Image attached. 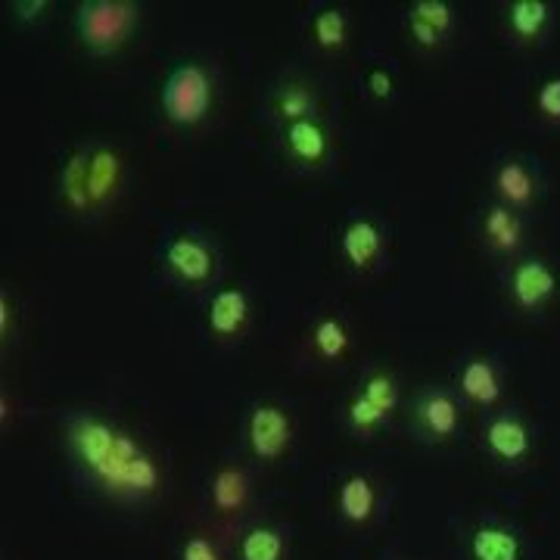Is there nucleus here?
Instances as JSON below:
<instances>
[{
	"instance_id": "f257e3e1",
	"label": "nucleus",
	"mask_w": 560,
	"mask_h": 560,
	"mask_svg": "<svg viewBox=\"0 0 560 560\" xmlns=\"http://www.w3.org/2000/svg\"><path fill=\"white\" fill-rule=\"evenodd\" d=\"M72 458L103 492L116 499L143 501L162 489V470L156 458L131 433L109 423L101 415H79L69 423Z\"/></svg>"
},
{
	"instance_id": "f03ea898",
	"label": "nucleus",
	"mask_w": 560,
	"mask_h": 560,
	"mask_svg": "<svg viewBox=\"0 0 560 560\" xmlns=\"http://www.w3.org/2000/svg\"><path fill=\"white\" fill-rule=\"evenodd\" d=\"M215 97L212 75L202 62H180L162 84V113L172 125L194 128L209 116Z\"/></svg>"
},
{
	"instance_id": "7ed1b4c3",
	"label": "nucleus",
	"mask_w": 560,
	"mask_h": 560,
	"mask_svg": "<svg viewBox=\"0 0 560 560\" xmlns=\"http://www.w3.org/2000/svg\"><path fill=\"white\" fill-rule=\"evenodd\" d=\"M138 3L131 0H91L79 7V38L91 54H116L138 25Z\"/></svg>"
},
{
	"instance_id": "20e7f679",
	"label": "nucleus",
	"mask_w": 560,
	"mask_h": 560,
	"mask_svg": "<svg viewBox=\"0 0 560 560\" xmlns=\"http://www.w3.org/2000/svg\"><path fill=\"white\" fill-rule=\"evenodd\" d=\"M246 440H249V452L265 464L278 460L293 440V427L287 411L278 405H268L261 401L253 408V415L246 420Z\"/></svg>"
},
{
	"instance_id": "39448f33",
	"label": "nucleus",
	"mask_w": 560,
	"mask_h": 560,
	"mask_svg": "<svg viewBox=\"0 0 560 560\" xmlns=\"http://www.w3.org/2000/svg\"><path fill=\"white\" fill-rule=\"evenodd\" d=\"M165 268L180 280V283H194L200 287L206 280H212L215 275V253L209 243H202L200 237L194 234H180V237H172L165 243Z\"/></svg>"
},
{
	"instance_id": "423d86ee",
	"label": "nucleus",
	"mask_w": 560,
	"mask_h": 560,
	"mask_svg": "<svg viewBox=\"0 0 560 560\" xmlns=\"http://www.w3.org/2000/svg\"><path fill=\"white\" fill-rule=\"evenodd\" d=\"M508 290H511V300L517 302L526 312H536L545 302L555 296L558 290V278H555V268L541 259H526L521 265H514L511 280H508Z\"/></svg>"
},
{
	"instance_id": "0eeeda50",
	"label": "nucleus",
	"mask_w": 560,
	"mask_h": 560,
	"mask_svg": "<svg viewBox=\"0 0 560 560\" xmlns=\"http://www.w3.org/2000/svg\"><path fill=\"white\" fill-rule=\"evenodd\" d=\"M283 153L302 168H320L330 160V135L318 119L283 125Z\"/></svg>"
},
{
	"instance_id": "6e6552de",
	"label": "nucleus",
	"mask_w": 560,
	"mask_h": 560,
	"mask_svg": "<svg viewBox=\"0 0 560 560\" xmlns=\"http://www.w3.org/2000/svg\"><path fill=\"white\" fill-rule=\"evenodd\" d=\"M415 423L427 440H452L460 427V408L458 401L452 399L448 393H423L415 405Z\"/></svg>"
},
{
	"instance_id": "1a4fd4ad",
	"label": "nucleus",
	"mask_w": 560,
	"mask_h": 560,
	"mask_svg": "<svg viewBox=\"0 0 560 560\" xmlns=\"http://www.w3.org/2000/svg\"><path fill=\"white\" fill-rule=\"evenodd\" d=\"M482 442L504 464H521L533 452V436H529L526 423L514 415H499L489 420L482 430Z\"/></svg>"
},
{
	"instance_id": "9d476101",
	"label": "nucleus",
	"mask_w": 560,
	"mask_h": 560,
	"mask_svg": "<svg viewBox=\"0 0 560 560\" xmlns=\"http://www.w3.org/2000/svg\"><path fill=\"white\" fill-rule=\"evenodd\" d=\"M121 184V156L109 147H91L88 150V197L91 209H101L116 197Z\"/></svg>"
},
{
	"instance_id": "9b49d317",
	"label": "nucleus",
	"mask_w": 560,
	"mask_h": 560,
	"mask_svg": "<svg viewBox=\"0 0 560 560\" xmlns=\"http://www.w3.org/2000/svg\"><path fill=\"white\" fill-rule=\"evenodd\" d=\"M246 318H249V300L243 293L241 287H228V290H219L212 302H209V330L219 337V340H234L241 337V330L246 327Z\"/></svg>"
},
{
	"instance_id": "f8f14e48",
	"label": "nucleus",
	"mask_w": 560,
	"mask_h": 560,
	"mask_svg": "<svg viewBox=\"0 0 560 560\" xmlns=\"http://www.w3.org/2000/svg\"><path fill=\"white\" fill-rule=\"evenodd\" d=\"M470 558L474 560H521V536L501 523H482L470 536Z\"/></svg>"
},
{
	"instance_id": "ddd939ff",
	"label": "nucleus",
	"mask_w": 560,
	"mask_h": 560,
	"mask_svg": "<svg viewBox=\"0 0 560 560\" xmlns=\"http://www.w3.org/2000/svg\"><path fill=\"white\" fill-rule=\"evenodd\" d=\"M383 249V234L374 221L355 219L346 231H342V256L352 268L368 271Z\"/></svg>"
},
{
	"instance_id": "4468645a",
	"label": "nucleus",
	"mask_w": 560,
	"mask_h": 560,
	"mask_svg": "<svg viewBox=\"0 0 560 560\" xmlns=\"http://www.w3.org/2000/svg\"><path fill=\"white\" fill-rule=\"evenodd\" d=\"M271 106H275V116L287 125L293 121L315 119V109H318V94L308 81L290 79L280 84L271 97Z\"/></svg>"
},
{
	"instance_id": "2eb2a0df",
	"label": "nucleus",
	"mask_w": 560,
	"mask_h": 560,
	"mask_svg": "<svg viewBox=\"0 0 560 560\" xmlns=\"http://www.w3.org/2000/svg\"><path fill=\"white\" fill-rule=\"evenodd\" d=\"M460 393L474 405H495L501 399V377L489 359H470L460 368Z\"/></svg>"
},
{
	"instance_id": "dca6fc26",
	"label": "nucleus",
	"mask_w": 560,
	"mask_h": 560,
	"mask_svg": "<svg viewBox=\"0 0 560 560\" xmlns=\"http://www.w3.org/2000/svg\"><path fill=\"white\" fill-rule=\"evenodd\" d=\"M209 495L219 514H237L249 501V480L241 467H219L209 482Z\"/></svg>"
},
{
	"instance_id": "f3484780",
	"label": "nucleus",
	"mask_w": 560,
	"mask_h": 560,
	"mask_svg": "<svg viewBox=\"0 0 560 560\" xmlns=\"http://www.w3.org/2000/svg\"><path fill=\"white\" fill-rule=\"evenodd\" d=\"M495 187H499V197L508 206H529L539 194V180L533 175V168L517 160H508L495 172Z\"/></svg>"
},
{
	"instance_id": "a211bd4d",
	"label": "nucleus",
	"mask_w": 560,
	"mask_h": 560,
	"mask_svg": "<svg viewBox=\"0 0 560 560\" xmlns=\"http://www.w3.org/2000/svg\"><path fill=\"white\" fill-rule=\"evenodd\" d=\"M340 511L349 523H368L377 511V492L368 477H346L340 486Z\"/></svg>"
},
{
	"instance_id": "6ab92c4d",
	"label": "nucleus",
	"mask_w": 560,
	"mask_h": 560,
	"mask_svg": "<svg viewBox=\"0 0 560 560\" xmlns=\"http://www.w3.org/2000/svg\"><path fill=\"white\" fill-rule=\"evenodd\" d=\"M482 231H486V241L492 249L499 253H511L517 249L523 241V224L521 219L508 209V206H492L482 219Z\"/></svg>"
},
{
	"instance_id": "aec40b11",
	"label": "nucleus",
	"mask_w": 560,
	"mask_h": 560,
	"mask_svg": "<svg viewBox=\"0 0 560 560\" xmlns=\"http://www.w3.org/2000/svg\"><path fill=\"white\" fill-rule=\"evenodd\" d=\"M548 20H551V7L545 0H514L508 7V25L521 40L541 38Z\"/></svg>"
},
{
	"instance_id": "412c9836",
	"label": "nucleus",
	"mask_w": 560,
	"mask_h": 560,
	"mask_svg": "<svg viewBox=\"0 0 560 560\" xmlns=\"http://www.w3.org/2000/svg\"><path fill=\"white\" fill-rule=\"evenodd\" d=\"M60 197L75 212H88L91 209V197H88V150L72 153L69 162L62 165Z\"/></svg>"
},
{
	"instance_id": "4be33fe9",
	"label": "nucleus",
	"mask_w": 560,
	"mask_h": 560,
	"mask_svg": "<svg viewBox=\"0 0 560 560\" xmlns=\"http://www.w3.org/2000/svg\"><path fill=\"white\" fill-rule=\"evenodd\" d=\"M241 560H283V533L275 526H253L241 539Z\"/></svg>"
},
{
	"instance_id": "5701e85b",
	"label": "nucleus",
	"mask_w": 560,
	"mask_h": 560,
	"mask_svg": "<svg viewBox=\"0 0 560 560\" xmlns=\"http://www.w3.org/2000/svg\"><path fill=\"white\" fill-rule=\"evenodd\" d=\"M312 35H315V44L324 47V50H340L346 47V38H349V22H346V13L342 10H320L315 22H312Z\"/></svg>"
},
{
	"instance_id": "b1692460",
	"label": "nucleus",
	"mask_w": 560,
	"mask_h": 560,
	"mask_svg": "<svg viewBox=\"0 0 560 560\" xmlns=\"http://www.w3.org/2000/svg\"><path fill=\"white\" fill-rule=\"evenodd\" d=\"M312 342H315L320 359L340 361L342 355L349 352V330H346L337 318H324L315 324Z\"/></svg>"
},
{
	"instance_id": "393cba45",
	"label": "nucleus",
	"mask_w": 560,
	"mask_h": 560,
	"mask_svg": "<svg viewBox=\"0 0 560 560\" xmlns=\"http://www.w3.org/2000/svg\"><path fill=\"white\" fill-rule=\"evenodd\" d=\"M359 396H364L371 405H377L383 415L389 418L396 401H399V386H396V381L389 374H371L368 381L361 383Z\"/></svg>"
},
{
	"instance_id": "a878e982",
	"label": "nucleus",
	"mask_w": 560,
	"mask_h": 560,
	"mask_svg": "<svg viewBox=\"0 0 560 560\" xmlns=\"http://www.w3.org/2000/svg\"><path fill=\"white\" fill-rule=\"evenodd\" d=\"M408 13H415V16L427 22L430 28H436L442 38L452 32V22H455L452 7H448V3H442V0H418Z\"/></svg>"
},
{
	"instance_id": "bb28decb",
	"label": "nucleus",
	"mask_w": 560,
	"mask_h": 560,
	"mask_svg": "<svg viewBox=\"0 0 560 560\" xmlns=\"http://www.w3.org/2000/svg\"><path fill=\"white\" fill-rule=\"evenodd\" d=\"M386 415H383L377 405H371V401L364 399V396H355V399L349 401V423H352V430L355 433H374L377 427H381Z\"/></svg>"
},
{
	"instance_id": "cd10ccee",
	"label": "nucleus",
	"mask_w": 560,
	"mask_h": 560,
	"mask_svg": "<svg viewBox=\"0 0 560 560\" xmlns=\"http://www.w3.org/2000/svg\"><path fill=\"white\" fill-rule=\"evenodd\" d=\"M180 560H221V558H219V548L206 539V536H190V539L184 541V548H180Z\"/></svg>"
},
{
	"instance_id": "c85d7f7f",
	"label": "nucleus",
	"mask_w": 560,
	"mask_h": 560,
	"mask_svg": "<svg viewBox=\"0 0 560 560\" xmlns=\"http://www.w3.org/2000/svg\"><path fill=\"white\" fill-rule=\"evenodd\" d=\"M539 109L548 119L560 121V79H548L539 88Z\"/></svg>"
},
{
	"instance_id": "c756f323",
	"label": "nucleus",
	"mask_w": 560,
	"mask_h": 560,
	"mask_svg": "<svg viewBox=\"0 0 560 560\" xmlns=\"http://www.w3.org/2000/svg\"><path fill=\"white\" fill-rule=\"evenodd\" d=\"M408 32H411V38L418 40L420 47H427V50L440 47V40H442L440 32H436V28H430L423 20H418L415 13H408Z\"/></svg>"
},
{
	"instance_id": "7c9ffc66",
	"label": "nucleus",
	"mask_w": 560,
	"mask_h": 560,
	"mask_svg": "<svg viewBox=\"0 0 560 560\" xmlns=\"http://www.w3.org/2000/svg\"><path fill=\"white\" fill-rule=\"evenodd\" d=\"M368 88H371V94L377 97V101H389L393 97V79L377 69V72H371V79H368Z\"/></svg>"
},
{
	"instance_id": "2f4dec72",
	"label": "nucleus",
	"mask_w": 560,
	"mask_h": 560,
	"mask_svg": "<svg viewBox=\"0 0 560 560\" xmlns=\"http://www.w3.org/2000/svg\"><path fill=\"white\" fill-rule=\"evenodd\" d=\"M13 10H16V16L25 22H32V20H40L47 10H50V3L47 0H28V3H13Z\"/></svg>"
},
{
	"instance_id": "473e14b6",
	"label": "nucleus",
	"mask_w": 560,
	"mask_h": 560,
	"mask_svg": "<svg viewBox=\"0 0 560 560\" xmlns=\"http://www.w3.org/2000/svg\"><path fill=\"white\" fill-rule=\"evenodd\" d=\"M10 324H13V308H10V296L0 293V337L10 340Z\"/></svg>"
}]
</instances>
